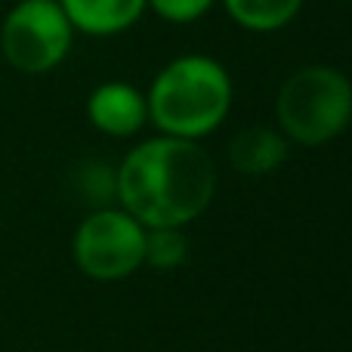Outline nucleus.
I'll return each instance as SVG.
<instances>
[{
	"mask_svg": "<svg viewBox=\"0 0 352 352\" xmlns=\"http://www.w3.org/2000/svg\"><path fill=\"white\" fill-rule=\"evenodd\" d=\"M78 188L93 207H111V201H118V167L87 161L78 173Z\"/></svg>",
	"mask_w": 352,
	"mask_h": 352,
	"instance_id": "9b49d317",
	"label": "nucleus"
},
{
	"mask_svg": "<svg viewBox=\"0 0 352 352\" xmlns=\"http://www.w3.org/2000/svg\"><path fill=\"white\" fill-rule=\"evenodd\" d=\"M217 195V164L198 140L155 136L118 164V204L146 229H186Z\"/></svg>",
	"mask_w": 352,
	"mask_h": 352,
	"instance_id": "f257e3e1",
	"label": "nucleus"
},
{
	"mask_svg": "<svg viewBox=\"0 0 352 352\" xmlns=\"http://www.w3.org/2000/svg\"><path fill=\"white\" fill-rule=\"evenodd\" d=\"M148 121L164 136L204 140L232 109V78L210 56H179L167 62L146 93Z\"/></svg>",
	"mask_w": 352,
	"mask_h": 352,
	"instance_id": "f03ea898",
	"label": "nucleus"
},
{
	"mask_svg": "<svg viewBox=\"0 0 352 352\" xmlns=\"http://www.w3.org/2000/svg\"><path fill=\"white\" fill-rule=\"evenodd\" d=\"M275 121L287 142L324 146L352 121V84L334 65H303L281 84Z\"/></svg>",
	"mask_w": 352,
	"mask_h": 352,
	"instance_id": "7ed1b4c3",
	"label": "nucleus"
},
{
	"mask_svg": "<svg viewBox=\"0 0 352 352\" xmlns=\"http://www.w3.org/2000/svg\"><path fill=\"white\" fill-rule=\"evenodd\" d=\"M74 28L59 0H19L0 25V53L22 74H47L68 56Z\"/></svg>",
	"mask_w": 352,
	"mask_h": 352,
	"instance_id": "39448f33",
	"label": "nucleus"
},
{
	"mask_svg": "<svg viewBox=\"0 0 352 352\" xmlns=\"http://www.w3.org/2000/svg\"><path fill=\"white\" fill-rule=\"evenodd\" d=\"M146 6H152L161 19L176 25H186L201 19L213 6V0H146Z\"/></svg>",
	"mask_w": 352,
	"mask_h": 352,
	"instance_id": "f8f14e48",
	"label": "nucleus"
},
{
	"mask_svg": "<svg viewBox=\"0 0 352 352\" xmlns=\"http://www.w3.org/2000/svg\"><path fill=\"white\" fill-rule=\"evenodd\" d=\"M223 6L241 28L269 34V31H278L287 22H294L303 0H223Z\"/></svg>",
	"mask_w": 352,
	"mask_h": 352,
	"instance_id": "1a4fd4ad",
	"label": "nucleus"
},
{
	"mask_svg": "<svg viewBox=\"0 0 352 352\" xmlns=\"http://www.w3.org/2000/svg\"><path fill=\"white\" fill-rule=\"evenodd\" d=\"M78 269L93 281H121L146 266V226L124 207H96L72 241Z\"/></svg>",
	"mask_w": 352,
	"mask_h": 352,
	"instance_id": "20e7f679",
	"label": "nucleus"
},
{
	"mask_svg": "<svg viewBox=\"0 0 352 352\" xmlns=\"http://www.w3.org/2000/svg\"><path fill=\"white\" fill-rule=\"evenodd\" d=\"M87 118L99 133L127 140V136L140 133L148 121L146 93H140L127 80H105L87 99Z\"/></svg>",
	"mask_w": 352,
	"mask_h": 352,
	"instance_id": "423d86ee",
	"label": "nucleus"
},
{
	"mask_svg": "<svg viewBox=\"0 0 352 352\" xmlns=\"http://www.w3.org/2000/svg\"><path fill=\"white\" fill-rule=\"evenodd\" d=\"M291 155V142L275 127H244L229 142V164L244 176H266L278 170Z\"/></svg>",
	"mask_w": 352,
	"mask_h": 352,
	"instance_id": "0eeeda50",
	"label": "nucleus"
},
{
	"mask_svg": "<svg viewBox=\"0 0 352 352\" xmlns=\"http://www.w3.org/2000/svg\"><path fill=\"white\" fill-rule=\"evenodd\" d=\"M74 31L111 37L133 28L146 12V0H59Z\"/></svg>",
	"mask_w": 352,
	"mask_h": 352,
	"instance_id": "6e6552de",
	"label": "nucleus"
},
{
	"mask_svg": "<svg viewBox=\"0 0 352 352\" xmlns=\"http://www.w3.org/2000/svg\"><path fill=\"white\" fill-rule=\"evenodd\" d=\"M188 256V238L182 229H146V266L176 269Z\"/></svg>",
	"mask_w": 352,
	"mask_h": 352,
	"instance_id": "9d476101",
	"label": "nucleus"
}]
</instances>
